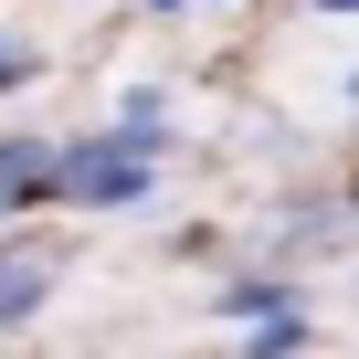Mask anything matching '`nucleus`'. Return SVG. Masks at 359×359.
I'll return each instance as SVG.
<instances>
[{
	"instance_id": "1",
	"label": "nucleus",
	"mask_w": 359,
	"mask_h": 359,
	"mask_svg": "<svg viewBox=\"0 0 359 359\" xmlns=\"http://www.w3.org/2000/svg\"><path fill=\"white\" fill-rule=\"evenodd\" d=\"M137 180H148V158H137V148H85V158H64V169H53V191H74V201H127Z\"/></svg>"
},
{
	"instance_id": "2",
	"label": "nucleus",
	"mask_w": 359,
	"mask_h": 359,
	"mask_svg": "<svg viewBox=\"0 0 359 359\" xmlns=\"http://www.w3.org/2000/svg\"><path fill=\"white\" fill-rule=\"evenodd\" d=\"M43 285H53V254H43V243L0 254V327H22V317L43 306Z\"/></svg>"
}]
</instances>
